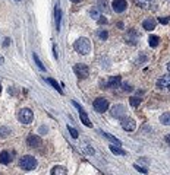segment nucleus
I'll return each instance as SVG.
<instances>
[{
  "mask_svg": "<svg viewBox=\"0 0 170 175\" xmlns=\"http://www.w3.org/2000/svg\"><path fill=\"white\" fill-rule=\"evenodd\" d=\"M167 70L170 71V63H169V64H167Z\"/></svg>",
  "mask_w": 170,
  "mask_h": 175,
  "instance_id": "nucleus-38",
  "label": "nucleus"
},
{
  "mask_svg": "<svg viewBox=\"0 0 170 175\" xmlns=\"http://www.w3.org/2000/svg\"><path fill=\"white\" fill-rule=\"evenodd\" d=\"M122 121V127H123V130L125 131H134L136 128V123L134 118H129V117H123V118H120Z\"/></svg>",
  "mask_w": 170,
  "mask_h": 175,
  "instance_id": "nucleus-6",
  "label": "nucleus"
},
{
  "mask_svg": "<svg viewBox=\"0 0 170 175\" xmlns=\"http://www.w3.org/2000/svg\"><path fill=\"white\" fill-rule=\"evenodd\" d=\"M138 38H139V35H138V32H136L135 29H131V31H128L126 37H125V39H126V43L129 44H136V41H138Z\"/></svg>",
  "mask_w": 170,
  "mask_h": 175,
  "instance_id": "nucleus-11",
  "label": "nucleus"
},
{
  "mask_svg": "<svg viewBox=\"0 0 170 175\" xmlns=\"http://www.w3.org/2000/svg\"><path fill=\"white\" fill-rule=\"evenodd\" d=\"M9 41H10L9 38H6V39H5V47H7V45H9Z\"/></svg>",
  "mask_w": 170,
  "mask_h": 175,
  "instance_id": "nucleus-33",
  "label": "nucleus"
},
{
  "mask_svg": "<svg viewBox=\"0 0 170 175\" xmlns=\"http://www.w3.org/2000/svg\"><path fill=\"white\" fill-rule=\"evenodd\" d=\"M70 2H72V3H79L81 0H70Z\"/></svg>",
  "mask_w": 170,
  "mask_h": 175,
  "instance_id": "nucleus-37",
  "label": "nucleus"
},
{
  "mask_svg": "<svg viewBox=\"0 0 170 175\" xmlns=\"http://www.w3.org/2000/svg\"><path fill=\"white\" fill-rule=\"evenodd\" d=\"M79 118H81V123H84V126H87V127H92L91 120H90V117H88V114L85 113V109L79 111Z\"/></svg>",
  "mask_w": 170,
  "mask_h": 175,
  "instance_id": "nucleus-14",
  "label": "nucleus"
},
{
  "mask_svg": "<svg viewBox=\"0 0 170 175\" xmlns=\"http://www.w3.org/2000/svg\"><path fill=\"white\" fill-rule=\"evenodd\" d=\"M158 43H160V38L157 37V35H151V37L148 38V44H150L151 47H157Z\"/></svg>",
  "mask_w": 170,
  "mask_h": 175,
  "instance_id": "nucleus-21",
  "label": "nucleus"
},
{
  "mask_svg": "<svg viewBox=\"0 0 170 175\" xmlns=\"http://www.w3.org/2000/svg\"><path fill=\"white\" fill-rule=\"evenodd\" d=\"M10 161H12V155H10L9 152H7V150L0 152V163L7 165V163H10Z\"/></svg>",
  "mask_w": 170,
  "mask_h": 175,
  "instance_id": "nucleus-15",
  "label": "nucleus"
},
{
  "mask_svg": "<svg viewBox=\"0 0 170 175\" xmlns=\"http://www.w3.org/2000/svg\"><path fill=\"white\" fill-rule=\"evenodd\" d=\"M18 120H19L22 124H31L32 120H34V113L29 108H22V109H19V113H18Z\"/></svg>",
  "mask_w": 170,
  "mask_h": 175,
  "instance_id": "nucleus-3",
  "label": "nucleus"
},
{
  "mask_svg": "<svg viewBox=\"0 0 170 175\" xmlns=\"http://www.w3.org/2000/svg\"><path fill=\"white\" fill-rule=\"evenodd\" d=\"M0 92H2V85H0Z\"/></svg>",
  "mask_w": 170,
  "mask_h": 175,
  "instance_id": "nucleus-39",
  "label": "nucleus"
},
{
  "mask_svg": "<svg viewBox=\"0 0 170 175\" xmlns=\"http://www.w3.org/2000/svg\"><path fill=\"white\" fill-rule=\"evenodd\" d=\"M92 107H94V109H95L97 113H104V111H107V108H109V101H107L106 98H97V99L94 101Z\"/></svg>",
  "mask_w": 170,
  "mask_h": 175,
  "instance_id": "nucleus-5",
  "label": "nucleus"
},
{
  "mask_svg": "<svg viewBox=\"0 0 170 175\" xmlns=\"http://www.w3.org/2000/svg\"><path fill=\"white\" fill-rule=\"evenodd\" d=\"M90 15H91L92 19H98V18H100V12H98V9H92L91 12H90Z\"/></svg>",
  "mask_w": 170,
  "mask_h": 175,
  "instance_id": "nucleus-27",
  "label": "nucleus"
},
{
  "mask_svg": "<svg viewBox=\"0 0 170 175\" xmlns=\"http://www.w3.org/2000/svg\"><path fill=\"white\" fill-rule=\"evenodd\" d=\"M41 143H43V140H41V137H40L38 134H29L28 137H27V146L28 147H40L41 146Z\"/></svg>",
  "mask_w": 170,
  "mask_h": 175,
  "instance_id": "nucleus-7",
  "label": "nucleus"
},
{
  "mask_svg": "<svg viewBox=\"0 0 170 175\" xmlns=\"http://www.w3.org/2000/svg\"><path fill=\"white\" fill-rule=\"evenodd\" d=\"M110 152L114 153V155H120V156H126L128 155L126 150H123L120 146H116V145H112V146H110Z\"/></svg>",
  "mask_w": 170,
  "mask_h": 175,
  "instance_id": "nucleus-18",
  "label": "nucleus"
},
{
  "mask_svg": "<svg viewBox=\"0 0 170 175\" xmlns=\"http://www.w3.org/2000/svg\"><path fill=\"white\" fill-rule=\"evenodd\" d=\"M134 168H135L136 171H138V172H142V174H148V171L145 169V168H142V166H139V165H134Z\"/></svg>",
  "mask_w": 170,
  "mask_h": 175,
  "instance_id": "nucleus-28",
  "label": "nucleus"
},
{
  "mask_svg": "<svg viewBox=\"0 0 170 175\" xmlns=\"http://www.w3.org/2000/svg\"><path fill=\"white\" fill-rule=\"evenodd\" d=\"M113 10L116 12V13H122V12H125L128 7V3L126 0H113Z\"/></svg>",
  "mask_w": 170,
  "mask_h": 175,
  "instance_id": "nucleus-9",
  "label": "nucleus"
},
{
  "mask_svg": "<svg viewBox=\"0 0 170 175\" xmlns=\"http://www.w3.org/2000/svg\"><path fill=\"white\" fill-rule=\"evenodd\" d=\"M101 134H103V137L104 139H107V140H110V142L113 143V145H116V146H122V142L119 140L117 137H114V136H112L110 133H106V131H101Z\"/></svg>",
  "mask_w": 170,
  "mask_h": 175,
  "instance_id": "nucleus-16",
  "label": "nucleus"
},
{
  "mask_svg": "<svg viewBox=\"0 0 170 175\" xmlns=\"http://www.w3.org/2000/svg\"><path fill=\"white\" fill-rule=\"evenodd\" d=\"M129 102H131L132 107H138V105L141 104V98H136V96H132L131 99H129Z\"/></svg>",
  "mask_w": 170,
  "mask_h": 175,
  "instance_id": "nucleus-26",
  "label": "nucleus"
},
{
  "mask_svg": "<svg viewBox=\"0 0 170 175\" xmlns=\"http://www.w3.org/2000/svg\"><path fill=\"white\" fill-rule=\"evenodd\" d=\"M122 88H123V90H125V92H132V86L129 85V83H123V85H122Z\"/></svg>",
  "mask_w": 170,
  "mask_h": 175,
  "instance_id": "nucleus-29",
  "label": "nucleus"
},
{
  "mask_svg": "<svg viewBox=\"0 0 170 175\" xmlns=\"http://www.w3.org/2000/svg\"><path fill=\"white\" fill-rule=\"evenodd\" d=\"M3 63H5V58H3V57L0 56V64H3Z\"/></svg>",
  "mask_w": 170,
  "mask_h": 175,
  "instance_id": "nucleus-36",
  "label": "nucleus"
},
{
  "mask_svg": "<svg viewBox=\"0 0 170 175\" xmlns=\"http://www.w3.org/2000/svg\"><path fill=\"white\" fill-rule=\"evenodd\" d=\"M164 142H166V143H167V145H169V146H170V134H167V136H166V137H164Z\"/></svg>",
  "mask_w": 170,
  "mask_h": 175,
  "instance_id": "nucleus-32",
  "label": "nucleus"
},
{
  "mask_svg": "<svg viewBox=\"0 0 170 175\" xmlns=\"http://www.w3.org/2000/svg\"><path fill=\"white\" fill-rule=\"evenodd\" d=\"M125 113H126V108L122 104H117V105H113L112 107V115L116 117V118H123Z\"/></svg>",
  "mask_w": 170,
  "mask_h": 175,
  "instance_id": "nucleus-8",
  "label": "nucleus"
},
{
  "mask_svg": "<svg viewBox=\"0 0 170 175\" xmlns=\"http://www.w3.org/2000/svg\"><path fill=\"white\" fill-rule=\"evenodd\" d=\"M19 165L25 171H32L37 168V159L34 156H31V155H25V156L21 158Z\"/></svg>",
  "mask_w": 170,
  "mask_h": 175,
  "instance_id": "nucleus-2",
  "label": "nucleus"
},
{
  "mask_svg": "<svg viewBox=\"0 0 170 175\" xmlns=\"http://www.w3.org/2000/svg\"><path fill=\"white\" fill-rule=\"evenodd\" d=\"M68 130H69V133H70V136H72L73 139H78L79 133H78V130H76V128H73L72 126H68Z\"/></svg>",
  "mask_w": 170,
  "mask_h": 175,
  "instance_id": "nucleus-25",
  "label": "nucleus"
},
{
  "mask_svg": "<svg viewBox=\"0 0 170 175\" xmlns=\"http://www.w3.org/2000/svg\"><path fill=\"white\" fill-rule=\"evenodd\" d=\"M73 71L76 73L79 79H87L88 76H90V69H88L87 64H82V63H79V64H75L73 66Z\"/></svg>",
  "mask_w": 170,
  "mask_h": 175,
  "instance_id": "nucleus-4",
  "label": "nucleus"
},
{
  "mask_svg": "<svg viewBox=\"0 0 170 175\" xmlns=\"http://www.w3.org/2000/svg\"><path fill=\"white\" fill-rule=\"evenodd\" d=\"M158 22H160V24H163V25H167V24H169V19H167V18H158Z\"/></svg>",
  "mask_w": 170,
  "mask_h": 175,
  "instance_id": "nucleus-31",
  "label": "nucleus"
},
{
  "mask_svg": "<svg viewBox=\"0 0 170 175\" xmlns=\"http://www.w3.org/2000/svg\"><path fill=\"white\" fill-rule=\"evenodd\" d=\"M68 172H66V168L65 166H60V165H56L51 169V175H66Z\"/></svg>",
  "mask_w": 170,
  "mask_h": 175,
  "instance_id": "nucleus-19",
  "label": "nucleus"
},
{
  "mask_svg": "<svg viewBox=\"0 0 170 175\" xmlns=\"http://www.w3.org/2000/svg\"><path fill=\"white\" fill-rule=\"evenodd\" d=\"M16 2H19V0H16Z\"/></svg>",
  "mask_w": 170,
  "mask_h": 175,
  "instance_id": "nucleus-40",
  "label": "nucleus"
},
{
  "mask_svg": "<svg viewBox=\"0 0 170 175\" xmlns=\"http://www.w3.org/2000/svg\"><path fill=\"white\" fill-rule=\"evenodd\" d=\"M160 121L164 126H170V113H164L160 115Z\"/></svg>",
  "mask_w": 170,
  "mask_h": 175,
  "instance_id": "nucleus-22",
  "label": "nucleus"
},
{
  "mask_svg": "<svg viewBox=\"0 0 170 175\" xmlns=\"http://www.w3.org/2000/svg\"><path fill=\"white\" fill-rule=\"evenodd\" d=\"M53 51H54V57L57 58V50H56V47H54V45H53Z\"/></svg>",
  "mask_w": 170,
  "mask_h": 175,
  "instance_id": "nucleus-34",
  "label": "nucleus"
},
{
  "mask_svg": "<svg viewBox=\"0 0 170 175\" xmlns=\"http://www.w3.org/2000/svg\"><path fill=\"white\" fill-rule=\"evenodd\" d=\"M32 58H34L35 64L38 66V69H40V70H46V66H44L43 63H41V60H40V57L37 56V53H34V54H32Z\"/></svg>",
  "mask_w": 170,
  "mask_h": 175,
  "instance_id": "nucleus-23",
  "label": "nucleus"
},
{
  "mask_svg": "<svg viewBox=\"0 0 170 175\" xmlns=\"http://www.w3.org/2000/svg\"><path fill=\"white\" fill-rule=\"evenodd\" d=\"M156 25H157V21L156 19H145L144 22H142V28L147 29V31H153V29H156Z\"/></svg>",
  "mask_w": 170,
  "mask_h": 175,
  "instance_id": "nucleus-13",
  "label": "nucleus"
},
{
  "mask_svg": "<svg viewBox=\"0 0 170 175\" xmlns=\"http://www.w3.org/2000/svg\"><path fill=\"white\" fill-rule=\"evenodd\" d=\"M157 88L161 90H170V76H163L157 81Z\"/></svg>",
  "mask_w": 170,
  "mask_h": 175,
  "instance_id": "nucleus-10",
  "label": "nucleus"
},
{
  "mask_svg": "<svg viewBox=\"0 0 170 175\" xmlns=\"http://www.w3.org/2000/svg\"><path fill=\"white\" fill-rule=\"evenodd\" d=\"M107 22V19H100V21H98V24H106Z\"/></svg>",
  "mask_w": 170,
  "mask_h": 175,
  "instance_id": "nucleus-35",
  "label": "nucleus"
},
{
  "mask_svg": "<svg viewBox=\"0 0 170 175\" xmlns=\"http://www.w3.org/2000/svg\"><path fill=\"white\" fill-rule=\"evenodd\" d=\"M120 85V76H113L107 82V88H117Z\"/></svg>",
  "mask_w": 170,
  "mask_h": 175,
  "instance_id": "nucleus-17",
  "label": "nucleus"
},
{
  "mask_svg": "<svg viewBox=\"0 0 170 175\" xmlns=\"http://www.w3.org/2000/svg\"><path fill=\"white\" fill-rule=\"evenodd\" d=\"M98 37L101 38V39H106V38L109 37V34H107V31H100V32H98Z\"/></svg>",
  "mask_w": 170,
  "mask_h": 175,
  "instance_id": "nucleus-30",
  "label": "nucleus"
},
{
  "mask_svg": "<svg viewBox=\"0 0 170 175\" xmlns=\"http://www.w3.org/2000/svg\"><path fill=\"white\" fill-rule=\"evenodd\" d=\"M54 21H56V29L60 31V22H62V9L59 7V3L54 7Z\"/></svg>",
  "mask_w": 170,
  "mask_h": 175,
  "instance_id": "nucleus-12",
  "label": "nucleus"
},
{
  "mask_svg": "<svg viewBox=\"0 0 170 175\" xmlns=\"http://www.w3.org/2000/svg\"><path fill=\"white\" fill-rule=\"evenodd\" d=\"M12 130L7 127H0V137H6V136H9Z\"/></svg>",
  "mask_w": 170,
  "mask_h": 175,
  "instance_id": "nucleus-24",
  "label": "nucleus"
},
{
  "mask_svg": "<svg viewBox=\"0 0 170 175\" xmlns=\"http://www.w3.org/2000/svg\"><path fill=\"white\" fill-rule=\"evenodd\" d=\"M73 48H75V51L79 53V54H82V56H87L88 53L91 51V43H90V39L88 38H79L75 41L73 44Z\"/></svg>",
  "mask_w": 170,
  "mask_h": 175,
  "instance_id": "nucleus-1",
  "label": "nucleus"
},
{
  "mask_svg": "<svg viewBox=\"0 0 170 175\" xmlns=\"http://www.w3.org/2000/svg\"><path fill=\"white\" fill-rule=\"evenodd\" d=\"M46 82H47V83H49V85H51L54 88V89L57 90L59 94H63V90H62V88H60V85H59L57 82L54 81V79H51V77H47V79H46Z\"/></svg>",
  "mask_w": 170,
  "mask_h": 175,
  "instance_id": "nucleus-20",
  "label": "nucleus"
}]
</instances>
